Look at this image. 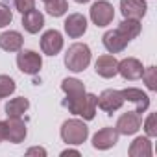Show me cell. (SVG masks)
I'll list each match as a JSON object with an SVG mask.
<instances>
[{
	"instance_id": "1",
	"label": "cell",
	"mask_w": 157,
	"mask_h": 157,
	"mask_svg": "<svg viewBox=\"0 0 157 157\" xmlns=\"http://www.w3.org/2000/svg\"><path fill=\"white\" fill-rule=\"evenodd\" d=\"M63 105L72 113V115H80L83 120H93L96 115V105H98V96L94 94H82L76 98H65Z\"/></svg>"
},
{
	"instance_id": "2",
	"label": "cell",
	"mask_w": 157,
	"mask_h": 157,
	"mask_svg": "<svg viewBox=\"0 0 157 157\" xmlns=\"http://www.w3.org/2000/svg\"><path fill=\"white\" fill-rule=\"evenodd\" d=\"M91 63V48L85 43H74L65 54V65L72 72H83Z\"/></svg>"
},
{
	"instance_id": "3",
	"label": "cell",
	"mask_w": 157,
	"mask_h": 157,
	"mask_svg": "<svg viewBox=\"0 0 157 157\" xmlns=\"http://www.w3.org/2000/svg\"><path fill=\"white\" fill-rule=\"evenodd\" d=\"M89 137V128L83 120H78V118H72V120H67L63 122L61 126V139L67 142V144H83Z\"/></svg>"
},
{
	"instance_id": "4",
	"label": "cell",
	"mask_w": 157,
	"mask_h": 157,
	"mask_svg": "<svg viewBox=\"0 0 157 157\" xmlns=\"http://www.w3.org/2000/svg\"><path fill=\"white\" fill-rule=\"evenodd\" d=\"M17 67H19L21 72L33 76V74H37L41 70L43 57H41V54H37L33 50H19V54H17Z\"/></svg>"
},
{
	"instance_id": "5",
	"label": "cell",
	"mask_w": 157,
	"mask_h": 157,
	"mask_svg": "<svg viewBox=\"0 0 157 157\" xmlns=\"http://www.w3.org/2000/svg\"><path fill=\"white\" fill-rule=\"evenodd\" d=\"M115 19V8L113 4L105 2V0H98L91 6V21L96 24V26H107L111 24Z\"/></svg>"
},
{
	"instance_id": "6",
	"label": "cell",
	"mask_w": 157,
	"mask_h": 157,
	"mask_svg": "<svg viewBox=\"0 0 157 157\" xmlns=\"http://www.w3.org/2000/svg\"><path fill=\"white\" fill-rule=\"evenodd\" d=\"M124 102H126V100H124L122 93L117 91V89H105V91L98 96V105H100V109L105 111L107 115H113L115 111H118Z\"/></svg>"
},
{
	"instance_id": "7",
	"label": "cell",
	"mask_w": 157,
	"mask_h": 157,
	"mask_svg": "<svg viewBox=\"0 0 157 157\" xmlns=\"http://www.w3.org/2000/svg\"><path fill=\"white\" fill-rule=\"evenodd\" d=\"M102 41H104V46H105V50H107L109 54H118V52H122V50L128 46V43H129V39H128L118 28L105 32L104 37H102Z\"/></svg>"
},
{
	"instance_id": "8",
	"label": "cell",
	"mask_w": 157,
	"mask_h": 157,
	"mask_svg": "<svg viewBox=\"0 0 157 157\" xmlns=\"http://www.w3.org/2000/svg\"><path fill=\"white\" fill-rule=\"evenodd\" d=\"M118 135H135L140 129V115L135 111H128L124 113L118 120H117V128Z\"/></svg>"
},
{
	"instance_id": "9",
	"label": "cell",
	"mask_w": 157,
	"mask_h": 157,
	"mask_svg": "<svg viewBox=\"0 0 157 157\" xmlns=\"http://www.w3.org/2000/svg\"><path fill=\"white\" fill-rule=\"evenodd\" d=\"M142 72H144V67L135 57H126V59L118 61V74L124 78V80H129V82L139 80L142 76Z\"/></svg>"
},
{
	"instance_id": "10",
	"label": "cell",
	"mask_w": 157,
	"mask_h": 157,
	"mask_svg": "<svg viewBox=\"0 0 157 157\" xmlns=\"http://www.w3.org/2000/svg\"><path fill=\"white\" fill-rule=\"evenodd\" d=\"M41 48L46 56H57L63 48V35L57 30H48L41 37Z\"/></svg>"
},
{
	"instance_id": "11",
	"label": "cell",
	"mask_w": 157,
	"mask_h": 157,
	"mask_svg": "<svg viewBox=\"0 0 157 157\" xmlns=\"http://www.w3.org/2000/svg\"><path fill=\"white\" fill-rule=\"evenodd\" d=\"M65 32L70 39H78L87 32V19L82 13H72L65 21Z\"/></svg>"
},
{
	"instance_id": "12",
	"label": "cell",
	"mask_w": 157,
	"mask_h": 157,
	"mask_svg": "<svg viewBox=\"0 0 157 157\" xmlns=\"http://www.w3.org/2000/svg\"><path fill=\"white\" fill-rule=\"evenodd\" d=\"M118 142V131L115 128H102L93 137V146L96 150H109Z\"/></svg>"
},
{
	"instance_id": "13",
	"label": "cell",
	"mask_w": 157,
	"mask_h": 157,
	"mask_svg": "<svg viewBox=\"0 0 157 157\" xmlns=\"http://www.w3.org/2000/svg\"><path fill=\"white\" fill-rule=\"evenodd\" d=\"M146 2L144 0H120V11L124 19H137L140 21L146 15Z\"/></svg>"
},
{
	"instance_id": "14",
	"label": "cell",
	"mask_w": 157,
	"mask_h": 157,
	"mask_svg": "<svg viewBox=\"0 0 157 157\" xmlns=\"http://www.w3.org/2000/svg\"><path fill=\"white\" fill-rule=\"evenodd\" d=\"M120 93H122L124 100H128V102H133V104L137 105L135 113L142 115V113H144V111L150 107V96H148L146 93H142L140 89H135V87H128V89H124V91H120Z\"/></svg>"
},
{
	"instance_id": "15",
	"label": "cell",
	"mask_w": 157,
	"mask_h": 157,
	"mask_svg": "<svg viewBox=\"0 0 157 157\" xmlns=\"http://www.w3.org/2000/svg\"><path fill=\"white\" fill-rule=\"evenodd\" d=\"M26 139V124L19 118H8L6 120V140L19 144Z\"/></svg>"
},
{
	"instance_id": "16",
	"label": "cell",
	"mask_w": 157,
	"mask_h": 157,
	"mask_svg": "<svg viewBox=\"0 0 157 157\" xmlns=\"http://www.w3.org/2000/svg\"><path fill=\"white\" fill-rule=\"evenodd\" d=\"M94 68H96V74L98 76H102V78H113V76L118 74V61L113 56L105 54V56H100L96 59Z\"/></svg>"
},
{
	"instance_id": "17",
	"label": "cell",
	"mask_w": 157,
	"mask_h": 157,
	"mask_svg": "<svg viewBox=\"0 0 157 157\" xmlns=\"http://www.w3.org/2000/svg\"><path fill=\"white\" fill-rule=\"evenodd\" d=\"M22 26L26 32L30 33H37L43 26H44V15L39 11V10H30L28 13L22 15Z\"/></svg>"
},
{
	"instance_id": "18",
	"label": "cell",
	"mask_w": 157,
	"mask_h": 157,
	"mask_svg": "<svg viewBox=\"0 0 157 157\" xmlns=\"http://www.w3.org/2000/svg\"><path fill=\"white\" fill-rule=\"evenodd\" d=\"M22 35L19 32H4L2 35H0V48L6 50V52H19L22 48Z\"/></svg>"
},
{
	"instance_id": "19",
	"label": "cell",
	"mask_w": 157,
	"mask_h": 157,
	"mask_svg": "<svg viewBox=\"0 0 157 157\" xmlns=\"http://www.w3.org/2000/svg\"><path fill=\"white\" fill-rule=\"evenodd\" d=\"M151 142L148 137H137L131 144H129V150L128 153L131 157H150L151 155Z\"/></svg>"
},
{
	"instance_id": "20",
	"label": "cell",
	"mask_w": 157,
	"mask_h": 157,
	"mask_svg": "<svg viewBox=\"0 0 157 157\" xmlns=\"http://www.w3.org/2000/svg\"><path fill=\"white\" fill-rule=\"evenodd\" d=\"M28 107H30L28 98L19 96V98H13L6 104V115H8V118H19L28 111Z\"/></svg>"
},
{
	"instance_id": "21",
	"label": "cell",
	"mask_w": 157,
	"mask_h": 157,
	"mask_svg": "<svg viewBox=\"0 0 157 157\" xmlns=\"http://www.w3.org/2000/svg\"><path fill=\"white\" fill-rule=\"evenodd\" d=\"M63 93L67 94V98H76V96H82L85 94V85L83 82L76 80V78H65L63 83H61Z\"/></svg>"
},
{
	"instance_id": "22",
	"label": "cell",
	"mask_w": 157,
	"mask_h": 157,
	"mask_svg": "<svg viewBox=\"0 0 157 157\" xmlns=\"http://www.w3.org/2000/svg\"><path fill=\"white\" fill-rule=\"evenodd\" d=\"M140 22L137 21V19H124L122 22H120V26H118V30L131 41V39H135L139 33H140Z\"/></svg>"
},
{
	"instance_id": "23",
	"label": "cell",
	"mask_w": 157,
	"mask_h": 157,
	"mask_svg": "<svg viewBox=\"0 0 157 157\" xmlns=\"http://www.w3.org/2000/svg\"><path fill=\"white\" fill-rule=\"evenodd\" d=\"M44 4H46L44 6L46 13L52 15V17H61L68 10V2H67V0H50V2H44Z\"/></svg>"
},
{
	"instance_id": "24",
	"label": "cell",
	"mask_w": 157,
	"mask_h": 157,
	"mask_svg": "<svg viewBox=\"0 0 157 157\" xmlns=\"http://www.w3.org/2000/svg\"><path fill=\"white\" fill-rule=\"evenodd\" d=\"M140 78L144 80V83H146V87H148L150 91H155V89H157V68H155V67L144 68V72H142Z\"/></svg>"
},
{
	"instance_id": "25",
	"label": "cell",
	"mask_w": 157,
	"mask_h": 157,
	"mask_svg": "<svg viewBox=\"0 0 157 157\" xmlns=\"http://www.w3.org/2000/svg\"><path fill=\"white\" fill-rule=\"evenodd\" d=\"M15 91V82L11 80L10 76L0 74V98H6Z\"/></svg>"
},
{
	"instance_id": "26",
	"label": "cell",
	"mask_w": 157,
	"mask_h": 157,
	"mask_svg": "<svg viewBox=\"0 0 157 157\" xmlns=\"http://www.w3.org/2000/svg\"><path fill=\"white\" fill-rule=\"evenodd\" d=\"M155 122H157L155 113H150L148 118H146V122H144V131H146L148 137H157V124Z\"/></svg>"
},
{
	"instance_id": "27",
	"label": "cell",
	"mask_w": 157,
	"mask_h": 157,
	"mask_svg": "<svg viewBox=\"0 0 157 157\" xmlns=\"http://www.w3.org/2000/svg\"><path fill=\"white\" fill-rule=\"evenodd\" d=\"M11 21H13V13H11V10H10L6 4H0V28L8 26Z\"/></svg>"
},
{
	"instance_id": "28",
	"label": "cell",
	"mask_w": 157,
	"mask_h": 157,
	"mask_svg": "<svg viewBox=\"0 0 157 157\" xmlns=\"http://www.w3.org/2000/svg\"><path fill=\"white\" fill-rule=\"evenodd\" d=\"M15 8H17V11H21L24 15L35 8V0H15Z\"/></svg>"
},
{
	"instance_id": "29",
	"label": "cell",
	"mask_w": 157,
	"mask_h": 157,
	"mask_svg": "<svg viewBox=\"0 0 157 157\" xmlns=\"http://www.w3.org/2000/svg\"><path fill=\"white\" fill-rule=\"evenodd\" d=\"M26 155H46V150L44 148H30L28 151H26Z\"/></svg>"
},
{
	"instance_id": "30",
	"label": "cell",
	"mask_w": 157,
	"mask_h": 157,
	"mask_svg": "<svg viewBox=\"0 0 157 157\" xmlns=\"http://www.w3.org/2000/svg\"><path fill=\"white\" fill-rule=\"evenodd\" d=\"M6 140V122H0V142Z\"/></svg>"
},
{
	"instance_id": "31",
	"label": "cell",
	"mask_w": 157,
	"mask_h": 157,
	"mask_svg": "<svg viewBox=\"0 0 157 157\" xmlns=\"http://www.w3.org/2000/svg\"><path fill=\"white\" fill-rule=\"evenodd\" d=\"M61 155L63 157H67V155H80V151L78 150H65V151H61Z\"/></svg>"
},
{
	"instance_id": "32",
	"label": "cell",
	"mask_w": 157,
	"mask_h": 157,
	"mask_svg": "<svg viewBox=\"0 0 157 157\" xmlns=\"http://www.w3.org/2000/svg\"><path fill=\"white\" fill-rule=\"evenodd\" d=\"M78 4H85V2H89V0H76Z\"/></svg>"
},
{
	"instance_id": "33",
	"label": "cell",
	"mask_w": 157,
	"mask_h": 157,
	"mask_svg": "<svg viewBox=\"0 0 157 157\" xmlns=\"http://www.w3.org/2000/svg\"><path fill=\"white\" fill-rule=\"evenodd\" d=\"M44 2H50V0H44Z\"/></svg>"
}]
</instances>
